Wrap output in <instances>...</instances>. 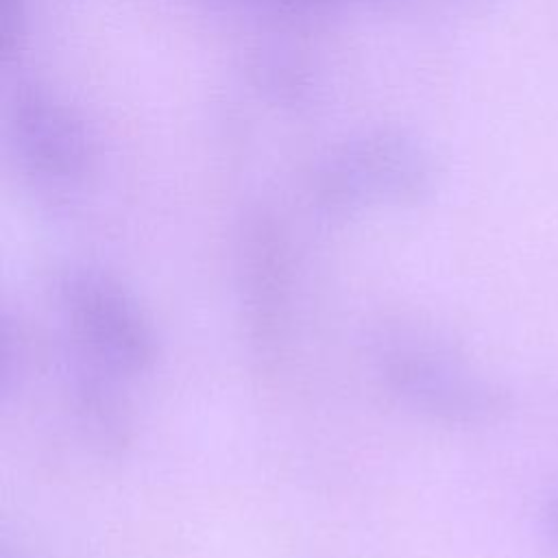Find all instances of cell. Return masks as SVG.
Segmentation results:
<instances>
[{"label":"cell","instance_id":"obj_1","mask_svg":"<svg viewBox=\"0 0 558 558\" xmlns=\"http://www.w3.org/2000/svg\"><path fill=\"white\" fill-rule=\"evenodd\" d=\"M377 362L386 388L432 421L484 427L512 410L510 390L442 340L401 333L384 342Z\"/></svg>","mask_w":558,"mask_h":558},{"label":"cell","instance_id":"obj_2","mask_svg":"<svg viewBox=\"0 0 558 558\" xmlns=\"http://www.w3.org/2000/svg\"><path fill=\"white\" fill-rule=\"evenodd\" d=\"M59 303L76 344L111 375H140L157 360V336L137 301L98 270H68Z\"/></svg>","mask_w":558,"mask_h":558},{"label":"cell","instance_id":"obj_3","mask_svg":"<svg viewBox=\"0 0 558 558\" xmlns=\"http://www.w3.org/2000/svg\"><path fill=\"white\" fill-rule=\"evenodd\" d=\"M290 259L272 227L255 229L240 255V299L248 342L259 360H275L288 333Z\"/></svg>","mask_w":558,"mask_h":558},{"label":"cell","instance_id":"obj_4","mask_svg":"<svg viewBox=\"0 0 558 558\" xmlns=\"http://www.w3.org/2000/svg\"><path fill=\"white\" fill-rule=\"evenodd\" d=\"M15 144L33 172L63 181L81 172L85 161L83 135L65 109L39 94H24L15 107Z\"/></svg>","mask_w":558,"mask_h":558},{"label":"cell","instance_id":"obj_5","mask_svg":"<svg viewBox=\"0 0 558 558\" xmlns=\"http://www.w3.org/2000/svg\"><path fill=\"white\" fill-rule=\"evenodd\" d=\"M427 185V172L416 153L399 146L366 148V153L342 157L338 168L325 174L323 194L333 205H353L364 194L416 196Z\"/></svg>","mask_w":558,"mask_h":558},{"label":"cell","instance_id":"obj_6","mask_svg":"<svg viewBox=\"0 0 558 558\" xmlns=\"http://www.w3.org/2000/svg\"><path fill=\"white\" fill-rule=\"evenodd\" d=\"M545 527L549 532V536L558 543V495H554L547 504V510H545Z\"/></svg>","mask_w":558,"mask_h":558},{"label":"cell","instance_id":"obj_7","mask_svg":"<svg viewBox=\"0 0 558 558\" xmlns=\"http://www.w3.org/2000/svg\"><path fill=\"white\" fill-rule=\"evenodd\" d=\"M268 2H275V4H283V7L299 9V7H316V4H320V2H329V0H268Z\"/></svg>","mask_w":558,"mask_h":558}]
</instances>
